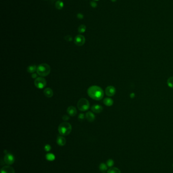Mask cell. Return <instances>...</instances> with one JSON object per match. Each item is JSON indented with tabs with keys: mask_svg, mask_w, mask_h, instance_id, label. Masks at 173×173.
<instances>
[{
	"mask_svg": "<svg viewBox=\"0 0 173 173\" xmlns=\"http://www.w3.org/2000/svg\"><path fill=\"white\" fill-rule=\"evenodd\" d=\"M99 169L102 172H105L108 169V166L104 163H102L99 166Z\"/></svg>",
	"mask_w": 173,
	"mask_h": 173,
	"instance_id": "obj_19",
	"label": "cell"
},
{
	"mask_svg": "<svg viewBox=\"0 0 173 173\" xmlns=\"http://www.w3.org/2000/svg\"><path fill=\"white\" fill-rule=\"evenodd\" d=\"M50 67L46 63H42L37 66V73L41 77H46L50 73Z\"/></svg>",
	"mask_w": 173,
	"mask_h": 173,
	"instance_id": "obj_3",
	"label": "cell"
},
{
	"mask_svg": "<svg viewBox=\"0 0 173 173\" xmlns=\"http://www.w3.org/2000/svg\"><path fill=\"white\" fill-rule=\"evenodd\" d=\"M85 117L86 120H87L89 122H90V123L93 121L95 119H96V116H95L94 115L91 111H88L86 113Z\"/></svg>",
	"mask_w": 173,
	"mask_h": 173,
	"instance_id": "obj_12",
	"label": "cell"
},
{
	"mask_svg": "<svg viewBox=\"0 0 173 173\" xmlns=\"http://www.w3.org/2000/svg\"><path fill=\"white\" fill-rule=\"evenodd\" d=\"M92 110L94 113H99L102 112L103 110V108L100 105L96 104L93 105V106L92 107Z\"/></svg>",
	"mask_w": 173,
	"mask_h": 173,
	"instance_id": "obj_10",
	"label": "cell"
},
{
	"mask_svg": "<svg viewBox=\"0 0 173 173\" xmlns=\"http://www.w3.org/2000/svg\"><path fill=\"white\" fill-rule=\"evenodd\" d=\"M116 1H117V0H111V1L113 2H115Z\"/></svg>",
	"mask_w": 173,
	"mask_h": 173,
	"instance_id": "obj_32",
	"label": "cell"
},
{
	"mask_svg": "<svg viewBox=\"0 0 173 173\" xmlns=\"http://www.w3.org/2000/svg\"><path fill=\"white\" fill-rule=\"evenodd\" d=\"M44 149H45V150L46 151H49L51 150V147L50 146V145L47 144V145H46L45 146Z\"/></svg>",
	"mask_w": 173,
	"mask_h": 173,
	"instance_id": "obj_26",
	"label": "cell"
},
{
	"mask_svg": "<svg viewBox=\"0 0 173 173\" xmlns=\"http://www.w3.org/2000/svg\"><path fill=\"white\" fill-rule=\"evenodd\" d=\"M4 162L7 164L8 165H11L13 163H14L15 162V158L13 155L11 153H6L4 157Z\"/></svg>",
	"mask_w": 173,
	"mask_h": 173,
	"instance_id": "obj_6",
	"label": "cell"
},
{
	"mask_svg": "<svg viewBox=\"0 0 173 173\" xmlns=\"http://www.w3.org/2000/svg\"><path fill=\"white\" fill-rule=\"evenodd\" d=\"M37 75L36 73H33L32 75V78L33 79H36L37 78Z\"/></svg>",
	"mask_w": 173,
	"mask_h": 173,
	"instance_id": "obj_30",
	"label": "cell"
},
{
	"mask_svg": "<svg viewBox=\"0 0 173 173\" xmlns=\"http://www.w3.org/2000/svg\"><path fill=\"white\" fill-rule=\"evenodd\" d=\"M105 93L109 97L113 96L115 95L116 93V89L115 88L112 86H108L105 90Z\"/></svg>",
	"mask_w": 173,
	"mask_h": 173,
	"instance_id": "obj_8",
	"label": "cell"
},
{
	"mask_svg": "<svg viewBox=\"0 0 173 173\" xmlns=\"http://www.w3.org/2000/svg\"><path fill=\"white\" fill-rule=\"evenodd\" d=\"M57 142L59 146H63L66 144V140L65 138H64L63 136H58L57 138Z\"/></svg>",
	"mask_w": 173,
	"mask_h": 173,
	"instance_id": "obj_13",
	"label": "cell"
},
{
	"mask_svg": "<svg viewBox=\"0 0 173 173\" xmlns=\"http://www.w3.org/2000/svg\"><path fill=\"white\" fill-rule=\"evenodd\" d=\"M107 173H121V171L119 168L115 167H113L110 168V169L108 171Z\"/></svg>",
	"mask_w": 173,
	"mask_h": 173,
	"instance_id": "obj_17",
	"label": "cell"
},
{
	"mask_svg": "<svg viewBox=\"0 0 173 173\" xmlns=\"http://www.w3.org/2000/svg\"><path fill=\"white\" fill-rule=\"evenodd\" d=\"M90 5L92 8H96L97 7V4L94 1H92L90 2Z\"/></svg>",
	"mask_w": 173,
	"mask_h": 173,
	"instance_id": "obj_27",
	"label": "cell"
},
{
	"mask_svg": "<svg viewBox=\"0 0 173 173\" xmlns=\"http://www.w3.org/2000/svg\"><path fill=\"white\" fill-rule=\"evenodd\" d=\"M85 42V38L82 35L77 36L74 39V43L78 46H83Z\"/></svg>",
	"mask_w": 173,
	"mask_h": 173,
	"instance_id": "obj_7",
	"label": "cell"
},
{
	"mask_svg": "<svg viewBox=\"0 0 173 173\" xmlns=\"http://www.w3.org/2000/svg\"><path fill=\"white\" fill-rule=\"evenodd\" d=\"M37 67L35 65H29V66L28 67L27 71L28 73H33L34 72H35L36 71H37Z\"/></svg>",
	"mask_w": 173,
	"mask_h": 173,
	"instance_id": "obj_16",
	"label": "cell"
},
{
	"mask_svg": "<svg viewBox=\"0 0 173 173\" xmlns=\"http://www.w3.org/2000/svg\"><path fill=\"white\" fill-rule=\"evenodd\" d=\"M87 93L91 98L96 100H101L104 95V93L102 89L97 86L90 87L88 89Z\"/></svg>",
	"mask_w": 173,
	"mask_h": 173,
	"instance_id": "obj_1",
	"label": "cell"
},
{
	"mask_svg": "<svg viewBox=\"0 0 173 173\" xmlns=\"http://www.w3.org/2000/svg\"><path fill=\"white\" fill-rule=\"evenodd\" d=\"M86 31V26L85 25L82 24L80 25L78 28V32L80 33H84Z\"/></svg>",
	"mask_w": 173,
	"mask_h": 173,
	"instance_id": "obj_22",
	"label": "cell"
},
{
	"mask_svg": "<svg viewBox=\"0 0 173 173\" xmlns=\"http://www.w3.org/2000/svg\"><path fill=\"white\" fill-rule=\"evenodd\" d=\"M44 94L45 96L48 98H51L53 95V92L51 89L47 88L44 90Z\"/></svg>",
	"mask_w": 173,
	"mask_h": 173,
	"instance_id": "obj_14",
	"label": "cell"
},
{
	"mask_svg": "<svg viewBox=\"0 0 173 173\" xmlns=\"http://www.w3.org/2000/svg\"><path fill=\"white\" fill-rule=\"evenodd\" d=\"M167 84L168 87L171 88H173V77H170L168 79L167 81Z\"/></svg>",
	"mask_w": 173,
	"mask_h": 173,
	"instance_id": "obj_21",
	"label": "cell"
},
{
	"mask_svg": "<svg viewBox=\"0 0 173 173\" xmlns=\"http://www.w3.org/2000/svg\"><path fill=\"white\" fill-rule=\"evenodd\" d=\"M34 84L35 86L38 89L44 88L47 84L46 79L42 77H39L35 80Z\"/></svg>",
	"mask_w": 173,
	"mask_h": 173,
	"instance_id": "obj_5",
	"label": "cell"
},
{
	"mask_svg": "<svg viewBox=\"0 0 173 173\" xmlns=\"http://www.w3.org/2000/svg\"><path fill=\"white\" fill-rule=\"evenodd\" d=\"M63 6H64V5H63V2L58 1L56 2L55 7H56V8H57V9H58V10H61L63 9Z\"/></svg>",
	"mask_w": 173,
	"mask_h": 173,
	"instance_id": "obj_18",
	"label": "cell"
},
{
	"mask_svg": "<svg viewBox=\"0 0 173 173\" xmlns=\"http://www.w3.org/2000/svg\"><path fill=\"white\" fill-rule=\"evenodd\" d=\"M67 112L68 115H69L70 116H74L77 114V109L74 106H70L67 109Z\"/></svg>",
	"mask_w": 173,
	"mask_h": 173,
	"instance_id": "obj_11",
	"label": "cell"
},
{
	"mask_svg": "<svg viewBox=\"0 0 173 173\" xmlns=\"http://www.w3.org/2000/svg\"><path fill=\"white\" fill-rule=\"evenodd\" d=\"M77 17L78 18H79V19H83V17H84V16L81 13H78L77 15Z\"/></svg>",
	"mask_w": 173,
	"mask_h": 173,
	"instance_id": "obj_28",
	"label": "cell"
},
{
	"mask_svg": "<svg viewBox=\"0 0 173 173\" xmlns=\"http://www.w3.org/2000/svg\"><path fill=\"white\" fill-rule=\"evenodd\" d=\"M84 117H85L84 114H83V113H80V115H79V116H78V120L80 121H82L84 120Z\"/></svg>",
	"mask_w": 173,
	"mask_h": 173,
	"instance_id": "obj_24",
	"label": "cell"
},
{
	"mask_svg": "<svg viewBox=\"0 0 173 173\" xmlns=\"http://www.w3.org/2000/svg\"><path fill=\"white\" fill-rule=\"evenodd\" d=\"M62 119L63 121H67L68 120H69V119H70V117H69V116H68L67 115H63Z\"/></svg>",
	"mask_w": 173,
	"mask_h": 173,
	"instance_id": "obj_29",
	"label": "cell"
},
{
	"mask_svg": "<svg viewBox=\"0 0 173 173\" xmlns=\"http://www.w3.org/2000/svg\"></svg>",
	"mask_w": 173,
	"mask_h": 173,
	"instance_id": "obj_34",
	"label": "cell"
},
{
	"mask_svg": "<svg viewBox=\"0 0 173 173\" xmlns=\"http://www.w3.org/2000/svg\"><path fill=\"white\" fill-rule=\"evenodd\" d=\"M93 1H99V0H93Z\"/></svg>",
	"mask_w": 173,
	"mask_h": 173,
	"instance_id": "obj_33",
	"label": "cell"
},
{
	"mask_svg": "<svg viewBox=\"0 0 173 173\" xmlns=\"http://www.w3.org/2000/svg\"><path fill=\"white\" fill-rule=\"evenodd\" d=\"M46 158L49 161H53L55 159V157L53 154L47 153L46 155Z\"/></svg>",
	"mask_w": 173,
	"mask_h": 173,
	"instance_id": "obj_20",
	"label": "cell"
},
{
	"mask_svg": "<svg viewBox=\"0 0 173 173\" xmlns=\"http://www.w3.org/2000/svg\"><path fill=\"white\" fill-rule=\"evenodd\" d=\"M64 39H65V40L67 42H71L73 40L72 37L71 36H69V35H68L64 37Z\"/></svg>",
	"mask_w": 173,
	"mask_h": 173,
	"instance_id": "obj_25",
	"label": "cell"
},
{
	"mask_svg": "<svg viewBox=\"0 0 173 173\" xmlns=\"http://www.w3.org/2000/svg\"><path fill=\"white\" fill-rule=\"evenodd\" d=\"M71 125L67 122H64L60 124L58 126V132L63 136H67L70 134L72 131Z\"/></svg>",
	"mask_w": 173,
	"mask_h": 173,
	"instance_id": "obj_2",
	"label": "cell"
},
{
	"mask_svg": "<svg viewBox=\"0 0 173 173\" xmlns=\"http://www.w3.org/2000/svg\"><path fill=\"white\" fill-rule=\"evenodd\" d=\"M114 164V162L113 159H108L107 162V165L108 167L111 168L113 166Z\"/></svg>",
	"mask_w": 173,
	"mask_h": 173,
	"instance_id": "obj_23",
	"label": "cell"
},
{
	"mask_svg": "<svg viewBox=\"0 0 173 173\" xmlns=\"http://www.w3.org/2000/svg\"><path fill=\"white\" fill-rule=\"evenodd\" d=\"M77 107L79 110L85 111L89 108V103L86 99L81 98L77 103Z\"/></svg>",
	"mask_w": 173,
	"mask_h": 173,
	"instance_id": "obj_4",
	"label": "cell"
},
{
	"mask_svg": "<svg viewBox=\"0 0 173 173\" xmlns=\"http://www.w3.org/2000/svg\"><path fill=\"white\" fill-rule=\"evenodd\" d=\"M1 173H15V172L13 168L10 166H6L2 168Z\"/></svg>",
	"mask_w": 173,
	"mask_h": 173,
	"instance_id": "obj_9",
	"label": "cell"
},
{
	"mask_svg": "<svg viewBox=\"0 0 173 173\" xmlns=\"http://www.w3.org/2000/svg\"><path fill=\"white\" fill-rule=\"evenodd\" d=\"M135 94L133 93H131L130 95V97L131 98H133L134 97H135Z\"/></svg>",
	"mask_w": 173,
	"mask_h": 173,
	"instance_id": "obj_31",
	"label": "cell"
},
{
	"mask_svg": "<svg viewBox=\"0 0 173 173\" xmlns=\"http://www.w3.org/2000/svg\"><path fill=\"white\" fill-rule=\"evenodd\" d=\"M103 102L107 106H111L113 104V100L110 98H106L104 99Z\"/></svg>",
	"mask_w": 173,
	"mask_h": 173,
	"instance_id": "obj_15",
	"label": "cell"
}]
</instances>
